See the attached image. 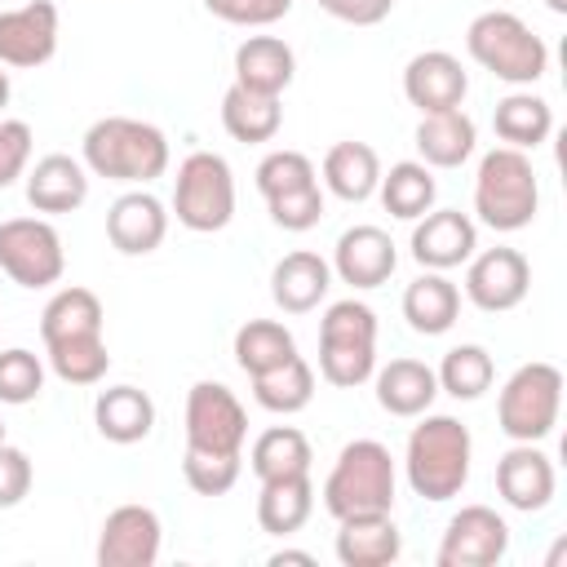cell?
Returning a JSON list of instances; mask_svg holds the SVG:
<instances>
[{
    "instance_id": "6da1fadb",
    "label": "cell",
    "mask_w": 567,
    "mask_h": 567,
    "mask_svg": "<svg viewBox=\"0 0 567 567\" xmlns=\"http://www.w3.org/2000/svg\"><path fill=\"white\" fill-rule=\"evenodd\" d=\"M102 301L93 288H58L49 297V306L40 310V337H44V354L49 368L66 381V385H97L111 368V350L102 337Z\"/></svg>"
},
{
    "instance_id": "7a4b0ae2",
    "label": "cell",
    "mask_w": 567,
    "mask_h": 567,
    "mask_svg": "<svg viewBox=\"0 0 567 567\" xmlns=\"http://www.w3.org/2000/svg\"><path fill=\"white\" fill-rule=\"evenodd\" d=\"M80 159L93 177L124 182V186H146L164 177L168 168V137L164 128L133 120V115H102L84 128Z\"/></svg>"
},
{
    "instance_id": "3957f363",
    "label": "cell",
    "mask_w": 567,
    "mask_h": 567,
    "mask_svg": "<svg viewBox=\"0 0 567 567\" xmlns=\"http://www.w3.org/2000/svg\"><path fill=\"white\" fill-rule=\"evenodd\" d=\"M470 456H474V439L456 416L421 412V421L412 425L408 447H403L408 487L421 501H434V505L452 501L470 483Z\"/></svg>"
},
{
    "instance_id": "277c9868",
    "label": "cell",
    "mask_w": 567,
    "mask_h": 567,
    "mask_svg": "<svg viewBox=\"0 0 567 567\" xmlns=\"http://www.w3.org/2000/svg\"><path fill=\"white\" fill-rule=\"evenodd\" d=\"M394 456L377 439H354L337 452L328 478H323V509L341 523L354 514H390L394 509Z\"/></svg>"
},
{
    "instance_id": "5b68a950",
    "label": "cell",
    "mask_w": 567,
    "mask_h": 567,
    "mask_svg": "<svg viewBox=\"0 0 567 567\" xmlns=\"http://www.w3.org/2000/svg\"><path fill=\"white\" fill-rule=\"evenodd\" d=\"M465 49L483 71H492L514 89H527L549 71V44L509 9L478 13L465 27Z\"/></svg>"
},
{
    "instance_id": "8992f818",
    "label": "cell",
    "mask_w": 567,
    "mask_h": 567,
    "mask_svg": "<svg viewBox=\"0 0 567 567\" xmlns=\"http://www.w3.org/2000/svg\"><path fill=\"white\" fill-rule=\"evenodd\" d=\"M540 208V182H536V168L527 159V151H514V146H496L478 159V173H474V213L483 226L501 230V235H514L523 226H532Z\"/></svg>"
},
{
    "instance_id": "52a82bcc",
    "label": "cell",
    "mask_w": 567,
    "mask_h": 567,
    "mask_svg": "<svg viewBox=\"0 0 567 567\" xmlns=\"http://www.w3.org/2000/svg\"><path fill=\"white\" fill-rule=\"evenodd\" d=\"M377 372V315L346 297L319 319V377L337 390H354Z\"/></svg>"
},
{
    "instance_id": "ba28073f",
    "label": "cell",
    "mask_w": 567,
    "mask_h": 567,
    "mask_svg": "<svg viewBox=\"0 0 567 567\" xmlns=\"http://www.w3.org/2000/svg\"><path fill=\"white\" fill-rule=\"evenodd\" d=\"M558 408H563V372L545 359H532L514 368V377L501 385L496 425L514 443H540L554 434Z\"/></svg>"
},
{
    "instance_id": "9c48e42d",
    "label": "cell",
    "mask_w": 567,
    "mask_h": 567,
    "mask_svg": "<svg viewBox=\"0 0 567 567\" xmlns=\"http://www.w3.org/2000/svg\"><path fill=\"white\" fill-rule=\"evenodd\" d=\"M257 190L266 199V213L279 230H310L319 226L323 217V186H319V173L310 164V155L301 151H270L261 164H257Z\"/></svg>"
},
{
    "instance_id": "30bf717a",
    "label": "cell",
    "mask_w": 567,
    "mask_h": 567,
    "mask_svg": "<svg viewBox=\"0 0 567 567\" xmlns=\"http://www.w3.org/2000/svg\"><path fill=\"white\" fill-rule=\"evenodd\" d=\"M173 213L186 230L213 235L235 217V173L217 151H190L173 177Z\"/></svg>"
},
{
    "instance_id": "8fae6325",
    "label": "cell",
    "mask_w": 567,
    "mask_h": 567,
    "mask_svg": "<svg viewBox=\"0 0 567 567\" xmlns=\"http://www.w3.org/2000/svg\"><path fill=\"white\" fill-rule=\"evenodd\" d=\"M0 270L18 288H49L66 270L62 235L44 217H9L0 221Z\"/></svg>"
},
{
    "instance_id": "7c38bea8",
    "label": "cell",
    "mask_w": 567,
    "mask_h": 567,
    "mask_svg": "<svg viewBox=\"0 0 567 567\" xmlns=\"http://www.w3.org/2000/svg\"><path fill=\"white\" fill-rule=\"evenodd\" d=\"M248 439V412L221 381H195L186 394V447L199 452H226L244 456Z\"/></svg>"
},
{
    "instance_id": "4fadbf2b",
    "label": "cell",
    "mask_w": 567,
    "mask_h": 567,
    "mask_svg": "<svg viewBox=\"0 0 567 567\" xmlns=\"http://www.w3.org/2000/svg\"><path fill=\"white\" fill-rule=\"evenodd\" d=\"M509 554V523L492 505H465L447 518L434 563L439 567H492Z\"/></svg>"
},
{
    "instance_id": "5bb4252c",
    "label": "cell",
    "mask_w": 567,
    "mask_h": 567,
    "mask_svg": "<svg viewBox=\"0 0 567 567\" xmlns=\"http://www.w3.org/2000/svg\"><path fill=\"white\" fill-rule=\"evenodd\" d=\"M527 288H532V266L518 248L496 244L465 261V297L487 315L514 310L527 297Z\"/></svg>"
},
{
    "instance_id": "9a60e30c",
    "label": "cell",
    "mask_w": 567,
    "mask_h": 567,
    "mask_svg": "<svg viewBox=\"0 0 567 567\" xmlns=\"http://www.w3.org/2000/svg\"><path fill=\"white\" fill-rule=\"evenodd\" d=\"M159 540L164 527L151 505H115L97 532V567H155Z\"/></svg>"
},
{
    "instance_id": "2e32d148",
    "label": "cell",
    "mask_w": 567,
    "mask_h": 567,
    "mask_svg": "<svg viewBox=\"0 0 567 567\" xmlns=\"http://www.w3.org/2000/svg\"><path fill=\"white\" fill-rule=\"evenodd\" d=\"M58 53V4L27 0L18 9H0V66L35 71Z\"/></svg>"
},
{
    "instance_id": "e0dca14e",
    "label": "cell",
    "mask_w": 567,
    "mask_h": 567,
    "mask_svg": "<svg viewBox=\"0 0 567 567\" xmlns=\"http://www.w3.org/2000/svg\"><path fill=\"white\" fill-rule=\"evenodd\" d=\"M408 248L425 270H456L478 252V226L461 208H430L416 217Z\"/></svg>"
},
{
    "instance_id": "ac0fdd59",
    "label": "cell",
    "mask_w": 567,
    "mask_h": 567,
    "mask_svg": "<svg viewBox=\"0 0 567 567\" xmlns=\"http://www.w3.org/2000/svg\"><path fill=\"white\" fill-rule=\"evenodd\" d=\"M328 266H332V275H337L341 284L368 292V288H381V284L394 275L399 248H394V239H390L381 226H350V230L337 235Z\"/></svg>"
},
{
    "instance_id": "d6986e66",
    "label": "cell",
    "mask_w": 567,
    "mask_h": 567,
    "mask_svg": "<svg viewBox=\"0 0 567 567\" xmlns=\"http://www.w3.org/2000/svg\"><path fill=\"white\" fill-rule=\"evenodd\" d=\"M465 93H470V75L461 66V58H452L447 49H425L403 66V97L421 115L452 111L465 102Z\"/></svg>"
},
{
    "instance_id": "ffe728a7",
    "label": "cell",
    "mask_w": 567,
    "mask_h": 567,
    "mask_svg": "<svg viewBox=\"0 0 567 567\" xmlns=\"http://www.w3.org/2000/svg\"><path fill=\"white\" fill-rule=\"evenodd\" d=\"M554 461L536 447V443H514L509 452H501L496 461V492L509 509L518 514H540L554 501Z\"/></svg>"
},
{
    "instance_id": "44dd1931",
    "label": "cell",
    "mask_w": 567,
    "mask_h": 567,
    "mask_svg": "<svg viewBox=\"0 0 567 567\" xmlns=\"http://www.w3.org/2000/svg\"><path fill=\"white\" fill-rule=\"evenodd\" d=\"M168 235V213L151 190H124L106 208V239L124 257H146L164 244Z\"/></svg>"
},
{
    "instance_id": "7402d4cb",
    "label": "cell",
    "mask_w": 567,
    "mask_h": 567,
    "mask_svg": "<svg viewBox=\"0 0 567 567\" xmlns=\"http://www.w3.org/2000/svg\"><path fill=\"white\" fill-rule=\"evenodd\" d=\"M328 288H332V266L310 248L279 257L270 270V297L284 315H310L328 297Z\"/></svg>"
},
{
    "instance_id": "603a6c76",
    "label": "cell",
    "mask_w": 567,
    "mask_h": 567,
    "mask_svg": "<svg viewBox=\"0 0 567 567\" xmlns=\"http://www.w3.org/2000/svg\"><path fill=\"white\" fill-rule=\"evenodd\" d=\"M89 199V168L84 159H71L62 151L35 159L27 173V204L35 213H75Z\"/></svg>"
},
{
    "instance_id": "cb8c5ba5",
    "label": "cell",
    "mask_w": 567,
    "mask_h": 567,
    "mask_svg": "<svg viewBox=\"0 0 567 567\" xmlns=\"http://www.w3.org/2000/svg\"><path fill=\"white\" fill-rule=\"evenodd\" d=\"M292 75H297V53L279 35H248L235 49V84H244L252 93L279 97L292 84Z\"/></svg>"
},
{
    "instance_id": "d4e9b609",
    "label": "cell",
    "mask_w": 567,
    "mask_h": 567,
    "mask_svg": "<svg viewBox=\"0 0 567 567\" xmlns=\"http://www.w3.org/2000/svg\"><path fill=\"white\" fill-rule=\"evenodd\" d=\"M403 554V536L390 514H354L337 527L341 567H390Z\"/></svg>"
},
{
    "instance_id": "484cf974",
    "label": "cell",
    "mask_w": 567,
    "mask_h": 567,
    "mask_svg": "<svg viewBox=\"0 0 567 567\" xmlns=\"http://www.w3.org/2000/svg\"><path fill=\"white\" fill-rule=\"evenodd\" d=\"M93 425L106 443H120V447L142 443L155 430V403L137 385H106L93 403Z\"/></svg>"
},
{
    "instance_id": "4316f807",
    "label": "cell",
    "mask_w": 567,
    "mask_h": 567,
    "mask_svg": "<svg viewBox=\"0 0 567 567\" xmlns=\"http://www.w3.org/2000/svg\"><path fill=\"white\" fill-rule=\"evenodd\" d=\"M474 146H478V128L461 106L421 115L416 124V151L425 168H461L474 155Z\"/></svg>"
},
{
    "instance_id": "83f0119b",
    "label": "cell",
    "mask_w": 567,
    "mask_h": 567,
    "mask_svg": "<svg viewBox=\"0 0 567 567\" xmlns=\"http://www.w3.org/2000/svg\"><path fill=\"white\" fill-rule=\"evenodd\" d=\"M461 315V288L443 270H425L403 288V319L421 337H443Z\"/></svg>"
},
{
    "instance_id": "f1b7e54d",
    "label": "cell",
    "mask_w": 567,
    "mask_h": 567,
    "mask_svg": "<svg viewBox=\"0 0 567 567\" xmlns=\"http://www.w3.org/2000/svg\"><path fill=\"white\" fill-rule=\"evenodd\" d=\"M372 377H377V403L390 416H421V412H430V403L439 394V377L421 359H390Z\"/></svg>"
},
{
    "instance_id": "f546056e",
    "label": "cell",
    "mask_w": 567,
    "mask_h": 567,
    "mask_svg": "<svg viewBox=\"0 0 567 567\" xmlns=\"http://www.w3.org/2000/svg\"><path fill=\"white\" fill-rule=\"evenodd\" d=\"M315 514V483L310 474H284V478H266L261 496H257V523L270 536H292L306 527V518Z\"/></svg>"
},
{
    "instance_id": "4dcf8cb0",
    "label": "cell",
    "mask_w": 567,
    "mask_h": 567,
    "mask_svg": "<svg viewBox=\"0 0 567 567\" xmlns=\"http://www.w3.org/2000/svg\"><path fill=\"white\" fill-rule=\"evenodd\" d=\"M381 182V159L368 142H337L323 155V186L346 199V204H363L377 195Z\"/></svg>"
},
{
    "instance_id": "1f68e13d",
    "label": "cell",
    "mask_w": 567,
    "mask_h": 567,
    "mask_svg": "<svg viewBox=\"0 0 567 567\" xmlns=\"http://www.w3.org/2000/svg\"><path fill=\"white\" fill-rule=\"evenodd\" d=\"M221 128H226L235 142H248V146L270 142V137L284 128V106H279V97H270V93H252V89H244V84H230V89L221 93Z\"/></svg>"
},
{
    "instance_id": "d6a6232c",
    "label": "cell",
    "mask_w": 567,
    "mask_h": 567,
    "mask_svg": "<svg viewBox=\"0 0 567 567\" xmlns=\"http://www.w3.org/2000/svg\"><path fill=\"white\" fill-rule=\"evenodd\" d=\"M492 128H496V137H501L505 146H514V151H536V146L554 133V111H549L545 97H536V93H527V89H514V93H505V97L496 102Z\"/></svg>"
},
{
    "instance_id": "836d02e7",
    "label": "cell",
    "mask_w": 567,
    "mask_h": 567,
    "mask_svg": "<svg viewBox=\"0 0 567 567\" xmlns=\"http://www.w3.org/2000/svg\"><path fill=\"white\" fill-rule=\"evenodd\" d=\"M377 195H381V204H385L390 217H399V221H416L421 213L434 208V199H439V182H434V173H430L421 159H399V164H390V173H381Z\"/></svg>"
},
{
    "instance_id": "e575fe53",
    "label": "cell",
    "mask_w": 567,
    "mask_h": 567,
    "mask_svg": "<svg viewBox=\"0 0 567 567\" xmlns=\"http://www.w3.org/2000/svg\"><path fill=\"white\" fill-rule=\"evenodd\" d=\"M248 381H252V399L266 412H279V416H292L315 399V368L301 354H288L284 363H275V368H266Z\"/></svg>"
},
{
    "instance_id": "d590c367",
    "label": "cell",
    "mask_w": 567,
    "mask_h": 567,
    "mask_svg": "<svg viewBox=\"0 0 567 567\" xmlns=\"http://www.w3.org/2000/svg\"><path fill=\"white\" fill-rule=\"evenodd\" d=\"M310 439L297 430V425H270L252 439L248 447V465L252 474L266 483V478H284V474H310Z\"/></svg>"
},
{
    "instance_id": "8d00e7d4",
    "label": "cell",
    "mask_w": 567,
    "mask_h": 567,
    "mask_svg": "<svg viewBox=\"0 0 567 567\" xmlns=\"http://www.w3.org/2000/svg\"><path fill=\"white\" fill-rule=\"evenodd\" d=\"M434 377H439V390H443V394L470 403V399H483V394L492 390L496 363H492V354H487L483 346L465 341V346H452V350L443 354V363H439Z\"/></svg>"
},
{
    "instance_id": "74e56055",
    "label": "cell",
    "mask_w": 567,
    "mask_h": 567,
    "mask_svg": "<svg viewBox=\"0 0 567 567\" xmlns=\"http://www.w3.org/2000/svg\"><path fill=\"white\" fill-rule=\"evenodd\" d=\"M288 354H297V341H292V332L279 319H248V323H239V332H235V363L248 377L284 363Z\"/></svg>"
},
{
    "instance_id": "f35d334b",
    "label": "cell",
    "mask_w": 567,
    "mask_h": 567,
    "mask_svg": "<svg viewBox=\"0 0 567 567\" xmlns=\"http://www.w3.org/2000/svg\"><path fill=\"white\" fill-rule=\"evenodd\" d=\"M239 470H244V456L199 452V447H186V452H182V478H186V487L199 492V496H226V492L239 483Z\"/></svg>"
},
{
    "instance_id": "ab89813d",
    "label": "cell",
    "mask_w": 567,
    "mask_h": 567,
    "mask_svg": "<svg viewBox=\"0 0 567 567\" xmlns=\"http://www.w3.org/2000/svg\"><path fill=\"white\" fill-rule=\"evenodd\" d=\"M40 390H44V363H40V354H31L22 346L0 350V403L22 408V403L40 399Z\"/></svg>"
},
{
    "instance_id": "60d3db41",
    "label": "cell",
    "mask_w": 567,
    "mask_h": 567,
    "mask_svg": "<svg viewBox=\"0 0 567 567\" xmlns=\"http://www.w3.org/2000/svg\"><path fill=\"white\" fill-rule=\"evenodd\" d=\"M204 9L230 27H270L292 13V0H204Z\"/></svg>"
},
{
    "instance_id": "b9f144b4",
    "label": "cell",
    "mask_w": 567,
    "mask_h": 567,
    "mask_svg": "<svg viewBox=\"0 0 567 567\" xmlns=\"http://www.w3.org/2000/svg\"><path fill=\"white\" fill-rule=\"evenodd\" d=\"M31 124L27 120H0V190H9L27 164H31Z\"/></svg>"
},
{
    "instance_id": "7bdbcfd3",
    "label": "cell",
    "mask_w": 567,
    "mask_h": 567,
    "mask_svg": "<svg viewBox=\"0 0 567 567\" xmlns=\"http://www.w3.org/2000/svg\"><path fill=\"white\" fill-rule=\"evenodd\" d=\"M27 492H31V456L22 447L0 443V509L22 505Z\"/></svg>"
},
{
    "instance_id": "ee69618b",
    "label": "cell",
    "mask_w": 567,
    "mask_h": 567,
    "mask_svg": "<svg viewBox=\"0 0 567 567\" xmlns=\"http://www.w3.org/2000/svg\"><path fill=\"white\" fill-rule=\"evenodd\" d=\"M328 18H337V22H350V27H377V22H385L390 18V9H394V0H315Z\"/></svg>"
},
{
    "instance_id": "f6af8a7d",
    "label": "cell",
    "mask_w": 567,
    "mask_h": 567,
    "mask_svg": "<svg viewBox=\"0 0 567 567\" xmlns=\"http://www.w3.org/2000/svg\"><path fill=\"white\" fill-rule=\"evenodd\" d=\"M284 563H301V567H310L315 554H306V549H279V554H270V567H284Z\"/></svg>"
},
{
    "instance_id": "bcb514c9",
    "label": "cell",
    "mask_w": 567,
    "mask_h": 567,
    "mask_svg": "<svg viewBox=\"0 0 567 567\" xmlns=\"http://www.w3.org/2000/svg\"><path fill=\"white\" fill-rule=\"evenodd\" d=\"M9 93H13V84H9V71L0 66V111L9 106Z\"/></svg>"
},
{
    "instance_id": "7dc6e473",
    "label": "cell",
    "mask_w": 567,
    "mask_h": 567,
    "mask_svg": "<svg viewBox=\"0 0 567 567\" xmlns=\"http://www.w3.org/2000/svg\"><path fill=\"white\" fill-rule=\"evenodd\" d=\"M545 4H549L554 13H567V0H545Z\"/></svg>"
},
{
    "instance_id": "c3c4849f",
    "label": "cell",
    "mask_w": 567,
    "mask_h": 567,
    "mask_svg": "<svg viewBox=\"0 0 567 567\" xmlns=\"http://www.w3.org/2000/svg\"><path fill=\"white\" fill-rule=\"evenodd\" d=\"M0 443H4V421H0Z\"/></svg>"
}]
</instances>
